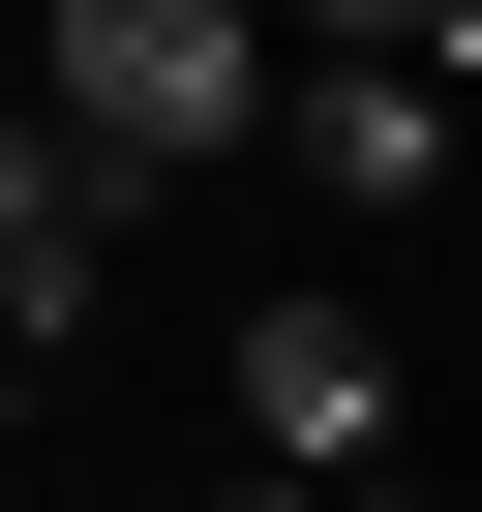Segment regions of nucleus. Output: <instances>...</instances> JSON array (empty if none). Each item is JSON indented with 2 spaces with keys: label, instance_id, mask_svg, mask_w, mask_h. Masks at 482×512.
I'll use <instances>...</instances> for the list:
<instances>
[{
  "label": "nucleus",
  "instance_id": "1",
  "mask_svg": "<svg viewBox=\"0 0 482 512\" xmlns=\"http://www.w3.org/2000/svg\"><path fill=\"white\" fill-rule=\"evenodd\" d=\"M272 91H302V61L241 31V0H61V31H31V121H61L91 181H211Z\"/></svg>",
  "mask_w": 482,
  "mask_h": 512
},
{
  "label": "nucleus",
  "instance_id": "2",
  "mask_svg": "<svg viewBox=\"0 0 482 512\" xmlns=\"http://www.w3.org/2000/svg\"><path fill=\"white\" fill-rule=\"evenodd\" d=\"M241 482H302V512L392 482V332L362 302H272V332H241Z\"/></svg>",
  "mask_w": 482,
  "mask_h": 512
},
{
  "label": "nucleus",
  "instance_id": "3",
  "mask_svg": "<svg viewBox=\"0 0 482 512\" xmlns=\"http://www.w3.org/2000/svg\"><path fill=\"white\" fill-rule=\"evenodd\" d=\"M272 151H302L332 211H422V181H452V31H332V61L272 91Z\"/></svg>",
  "mask_w": 482,
  "mask_h": 512
},
{
  "label": "nucleus",
  "instance_id": "4",
  "mask_svg": "<svg viewBox=\"0 0 482 512\" xmlns=\"http://www.w3.org/2000/svg\"><path fill=\"white\" fill-rule=\"evenodd\" d=\"M91 272H121V181L0 91V332H91Z\"/></svg>",
  "mask_w": 482,
  "mask_h": 512
},
{
  "label": "nucleus",
  "instance_id": "5",
  "mask_svg": "<svg viewBox=\"0 0 482 512\" xmlns=\"http://www.w3.org/2000/svg\"><path fill=\"white\" fill-rule=\"evenodd\" d=\"M332 512H422V482H332Z\"/></svg>",
  "mask_w": 482,
  "mask_h": 512
}]
</instances>
